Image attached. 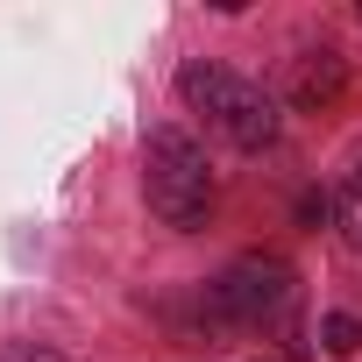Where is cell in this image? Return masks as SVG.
<instances>
[{
    "label": "cell",
    "mask_w": 362,
    "mask_h": 362,
    "mask_svg": "<svg viewBox=\"0 0 362 362\" xmlns=\"http://www.w3.org/2000/svg\"><path fill=\"white\" fill-rule=\"evenodd\" d=\"M177 100H185L221 142H235V149H270V142H277V107H270V93L249 86L242 71L214 64V57H192L185 71H177Z\"/></svg>",
    "instance_id": "6da1fadb"
},
{
    "label": "cell",
    "mask_w": 362,
    "mask_h": 362,
    "mask_svg": "<svg viewBox=\"0 0 362 362\" xmlns=\"http://www.w3.org/2000/svg\"><path fill=\"white\" fill-rule=\"evenodd\" d=\"M142 192H149L156 221L206 228V214H214V170H206V156H199V142L185 128H170V121L149 128V142H142Z\"/></svg>",
    "instance_id": "7a4b0ae2"
},
{
    "label": "cell",
    "mask_w": 362,
    "mask_h": 362,
    "mask_svg": "<svg viewBox=\"0 0 362 362\" xmlns=\"http://www.w3.org/2000/svg\"><path fill=\"white\" fill-rule=\"evenodd\" d=\"M214 298H221L228 327L242 334V327H270V320H291L298 277H291V263H277V256H242V263H235V270L214 284Z\"/></svg>",
    "instance_id": "3957f363"
},
{
    "label": "cell",
    "mask_w": 362,
    "mask_h": 362,
    "mask_svg": "<svg viewBox=\"0 0 362 362\" xmlns=\"http://www.w3.org/2000/svg\"><path fill=\"white\" fill-rule=\"evenodd\" d=\"M341 93H348V64H341L334 50H305V57L291 64V100H298V107H320V114H327Z\"/></svg>",
    "instance_id": "277c9868"
},
{
    "label": "cell",
    "mask_w": 362,
    "mask_h": 362,
    "mask_svg": "<svg viewBox=\"0 0 362 362\" xmlns=\"http://www.w3.org/2000/svg\"><path fill=\"white\" fill-rule=\"evenodd\" d=\"M334 228H341V242L362 256V163L341 177V192H334Z\"/></svg>",
    "instance_id": "5b68a950"
},
{
    "label": "cell",
    "mask_w": 362,
    "mask_h": 362,
    "mask_svg": "<svg viewBox=\"0 0 362 362\" xmlns=\"http://www.w3.org/2000/svg\"><path fill=\"white\" fill-rule=\"evenodd\" d=\"M320 341H327V355H355V348H362V320H355V313H327Z\"/></svg>",
    "instance_id": "8992f818"
},
{
    "label": "cell",
    "mask_w": 362,
    "mask_h": 362,
    "mask_svg": "<svg viewBox=\"0 0 362 362\" xmlns=\"http://www.w3.org/2000/svg\"><path fill=\"white\" fill-rule=\"evenodd\" d=\"M0 362H64L57 348H36V341H22V348H0Z\"/></svg>",
    "instance_id": "52a82bcc"
}]
</instances>
